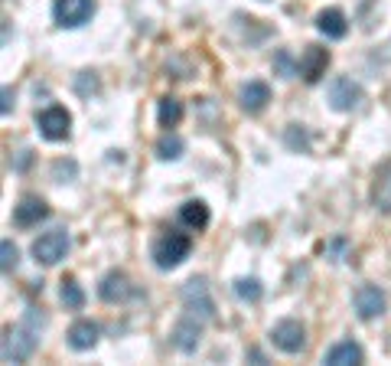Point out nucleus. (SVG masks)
<instances>
[{
  "mask_svg": "<svg viewBox=\"0 0 391 366\" xmlns=\"http://www.w3.org/2000/svg\"><path fill=\"white\" fill-rule=\"evenodd\" d=\"M359 101H362L359 82H352L349 76H336L330 82V105L336 112H352V108H359Z\"/></svg>",
  "mask_w": 391,
  "mask_h": 366,
  "instance_id": "obj_9",
  "label": "nucleus"
},
{
  "mask_svg": "<svg viewBox=\"0 0 391 366\" xmlns=\"http://www.w3.org/2000/svg\"><path fill=\"white\" fill-rule=\"evenodd\" d=\"M52 174H56V177H62V174H75V164H62L59 161V164L52 167Z\"/></svg>",
  "mask_w": 391,
  "mask_h": 366,
  "instance_id": "obj_29",
  "label": "nucleus"
},
{
  "mask_svg": "<svg viewBox=\"0 0 391 366\" xmlns=\"http://www.w3.org/2000/svg\"><path fill=\"white\" fill-rule=\"evenodd\" d=\"M326 69H330V50H323V46H306L304 56H300V76L304 82H319V79L326 76Z\"/></svg>",
  "mask_w": 391,
  "mask_h": 366,
  "instance_id": "obj_12",
  "label": "nucleus"
},
{
  "mask_svg": "<svg viewBox=\"0 0 391 366\" xmlns=\"http://www.w3.org/2000/svg\"><path fill=\"white\" fill-rule=\"evenodd\" d=\"M287 144H290L293 151H306V148H310V141H306V134L300 131V125L287 128Z\"/></svg>",
  "mask_w": 391,
  "mask_h": 366,
  "instance_id": "obj_26",
  "label": "nucleus"
},
{
  "mask_svg": "<svg viewBox=\"0 0 391 366\" xmlns=\"http://www.w3.org/2000/svg\"><path fill=\"white\" fill-rule=\"evenodd\" d=\"M199 337H202V317H196V314L186 311V317L173 327V343H176V350L193 354L196 347H199Z\"/></svg>",
  "mask_w": 391,
  "mask_h": 366,
  "instance_id": "obj_13",
  "label": "nucleus"
},
{
  "mask_svg": "<svg viewBox=\"0 0 391 366\" xmlns=\"http://www.w3.org/2000/svg\"><path fill=\"white\" fill-rule=\"evenodd\" d=\"M69 249H72L69 232L65 229H49V232H43L33 242V258H36L39 265H59L62 258L69 255Z\"/></svg>",
  "mask_w": 391,
  "mask_h": 366,
  "instance_id": "obj_3",
  "label": "nucleus"
},
{
  "mask_svg": "<svg viewBox=\"0 0 391 366\" xmlns=\"http://www.w3.org/2000/svg\"><path fill=\"white\" fill-rule=\"evenodd\" d=\"M317 30L323 33L326 39H342L349 33V20H346V13L330 7V10H319L317 13Z\"/></svg>",
  "mask_w": 391,
  "mask_h": 366,
  "instance_id": "obj_15",
  "label": "nucleus"
},
{
  "mask_svg": "<svg viewBox=\"0 0 391 366\" xmlns=\"http://www.w3.org/2000/svg\"><path fill=\"white\" fill-rule=\"evenodd\" d=\"M180 298H183V307L189 314L202 317V321H212L215 317V301H212V291H209L206 278H189L180 291Z\"/></svg>",
  "mask_w": 391,
  "mask_h": 366,
  "instance_id": "obj_4",
  "label": "nucleus"
},
{
  "mask_svg": "<svg viewBox=\"0 0 391 366\" xmlns=\"http://www.w3.org/2000/svg\"><path fill=\"white\" fill-rule=\"evenodd\" d=\"M59 298L69 311H82V307H85V291H82V285H78L75 278H62Z\"/></svg>",
  "mask_w": 391,
  "mask_h": 366,
  "instance_id": "obj_21",
  "label": "nucleus"
},
{
  "mask_svg": "<svg viewBox=\"0 0 391 366\" xmlns=\"http://www.w3.org/2000/svg\"><path fill=\"white\" fill-rule=\"evenodd\" d=\"M0 112H3V114L13 112V89H10V85H3V105H0Z\"/></svg>",
  "mask_w": 391,
  "mask_h": 366,
  "instance_id": "obj_28",
  "label": "nucleus"
},
{
  "mask_svg": "<svg viewBox=\"0 0 391 366\" xmlns=\"http://www.w3.org/2000/svg\"><path fill=\"white\" fill-rule=\"evenodd\" d=\"M180 223L189 229H206L209 226V206L202 200H186L180 206Z\"/></svg>",
  "mask_w": 391,
  "mask_h": 366,
  "instance_id": "obj_19",
  "label": "nucleus"
},
{
  "mask_svg": "<svg viewBox=\"0 0 391 366\" xmlns=\"http://www.w3.org/2000/svg\"><path fill=\"white\" fill-rule=\"evenodd\" d=\"M189 252H193V239H189L186 232H176V229L163 232V236L154 242V249H150V255H154V265L163 268V272L183 265L186 258H189Z\"/></svg>",
  "mask_w": 391,
  "mask_h": 366,
  "instance_id": "obj_2",
  "label": "nucleus"
},
{
  "mask_svg": "<svg viewBox=\"0 0 391 366\" xmlns=\"http://www.w3.org/2000/svg\"><path fill=\"white\" fill-rule=\"evenodd\" d=\"M134 294V288H131V278L124 275V272H108V275L98 281V298L105 304H121V301H127Z\"/></svg>",
  "mask_w": 391,
  "mask_h": 366,
  "instance_id": "obj_11",
  "label": "nucleus"
},
{
  "mask_svg": "<svg viewBox=\"0 0 391 366\" xmlns=\"http://www.w3.org/2000/svg\"><path fill=\"white\" fill-rule=\"evenodd\" d=\"M46 219H49V206L39 196H23L13 206V226L17 229H36Z\"/></svg>",
  "mask_w": 391,
  "mask_h": 366,
  "instance_id": "obj_10",
  "label": "nucleus"
},
{
  "mask_svg": "<svg viewBox=\"0 0 391 366\" xmlns=\"http://www.w3.org/2000/svg\"><path fill=\"white\" fill-rule=\"evenodd\" d=\"M372 203L379 213H391V161L375 170V183H372Z\"/></svg>",
  "mask_w": 391,
  "mask_h": 366,
  "instance_id": "obj_16",
  "label": "nucleus"
},
{
  "mask_svg": "<svg viewBox=\"0 0 391 366\" xmlns=\"http://www.w3.org/2000/svg\"><path fill=\"white\" fill-rule=\"evenodd\" d=\"M297 72H300V63H293L290 50H277V56H274V76L293 79Z\"/></svg>",
  "mask_w": 391,
  "mask_h": 366,
  "instance_id": "obj_24",
  "label": "nucleus"
},
{
  "mask_svg": "<svg viewBox=\"0 0 391 366\" xmlns=\"http://www.w3.org/2000/svg\"><path fill=\"white\" fill-rule=\"evenodd\" d=\"M98 334H101V327H98L95 321H75L72 327H69V347L72 350H92L98 343Z\"/></svg>",
  "mask_w": 391,
  "mask_h": 366,
  "instance_id": "obj_17",
  "label": "nucleus"
},
{
  "mask_svg": "<svg viewBox=\"0 0 391 366\" xmlns=\"http://www.w3.org/2000/svg\"><path fill=\"white\" fill-rule=\"evenodd\" d=\"M235 294H238V301L255 304V301H261L264 288H261V281H257V278H238V281H235Z\"/></svg>",
  "mask_w": 391,
  "mask_h": 366,
  "instance_id": "obj_23",
  "label": "nucleus"
},
{
  "mask_svg": "<svg viewBox=\"0 0 391 366\" xmlns=\"http://www.w3.org/2000/svg\"><path fill=\"white\" fill-rule=\"evenodd\" d=\"M238 101H242V108L248 114H261L264 108H268V101H271V85L268 82H261V79H251V82H244L242 85Z\"/></svg>",
  "mask_w": 391,
  "mask_h": 366,
  "instance_id": "obj_14",
  "label": "nucleus"
},
{
  "mask_svg": "<svg viewBox=\"0 0 391 366\" xmlns=\"http://www.w3.org/2000/svg\"><path fill=\"white\" fill-rule=\"evenodd\" d=\"M180 118H183V101L180 99H173V95H163V99L157 101V121L160 128H176L180 125Z\"/></svg>",
  "mask_w": 391,
  "mask_h": 366,
  "instance_id": "obj_20",
  "label": "nucleus"
},
{
  "mask_svg": "<svg viewBox=\"0 0 391 366\" xmlns=\"http://www.w3.org/2000/svg\"><path fill=\"white\" fill-rule=\"evenodd\" d=\"M271 340H274V347H277L281 354H300L306 347V327L300 321H293V317L277 321V324L271 327Z\"/></svg>",
  "mask_w": 391,
  "mask_h": 366,
  "instance_id": "obj_5",
  "label": "nucleus"
},
{
  "mask_svg": "<svg viewBox=\"0 0 391 366\" xmlns=\"http://www.w3.org/2000/svg\"><path fill=\"white\" fill-rule=\"evenodd\" d=\"M52 17L59 26H82L95 17V0H56Z\"/></svg>",
  "mask_w": 391,
  "mask_h": 366,
  "instance_id": "obj_7",
  "label": "nucleus"
},
{
  "mask_svg": "<svg viewBox=\"0 0 391 366\" xmlns=\"http://www.w3.org/2000/svg\"><path fill=\"white\" fill-rule=\"evenodd\" d=\"M326 363H330V366H355V363H362V347L352 343V340L332 343L330 350H326Z\"/></svg>",
  "mask_w": 391,
  "mask_h": 366,
  "instance_id": "obj_18",
  "label": "nucleus"
},
{
  "mask_svg": "<svg viewBox=\"0 0 391 366\" xmlns=\"http://www.w3.org/2000/svg\"><path fill=\"white\" fill-rule=\"evenodd\" d=\"M36 128L46 141H65L69 138V128H72V114L65 112L62 105H49L36 114Z\"/></svg>",
  "mask_w": 391,
  "mask_h": 366,
  "instance_id": "obj_6",
  "label": "nucleus"
},
{
  "mask_svg": "<svg viewBox=\"0 0 391 366\" xmlns=\"http://www.w3.org/2000/svg\"><path fill=\"white\" fill-rule=\"evenodd\" d=\"M352 304H355V314L362 321H372V317H381L385 307H388V298L379 285H362V288L352 294Z\"/></svg>",
  "mask_w": 391,
  "mask_h": 366,
  "instance_id": "obj_8",
  "label": "nucleus"
},
{
  "mask_svg": "<svg viewBox=\"0 0 391 366\" xmlns=\"http://www.w3.org/2000/svg\"><path fill=\"white\" fill-rule=\"evenodd\" d=\"M43 327H46V317L39 314L36 307H30L17 327L3 330V343H0V356H3V363H26L30 356L36 354Z\"/></svg>",
  "mask_w": 391,
  "mask_h": 366,
  "instance_id": "obj_1",
  "label": "nucleus"
},
{
  "mask_svg": "<svg viewBox=\"0 0 391 366\" xmlns=\"http://www.w3.org/2000/svg\"><path fill=\"white\" fill-rule=\"evenodd\" d=\"M0 268H3V275H10V272H17V262H20V252H17V245H13L10 239L0 242Z\"/></svg>",
  "mask_w": 391,
  "mask_h": 366,
  "instance_id": "obj_25",
  "label": "nucleus"
},
{
  "mask_svg": "<svg viewBox=\"0 0 391 366\" xmlns=\"http://www.w3.org/2000/svg\"><path fill=\"white\" fill-rule=\"evenodd\" d=\"M75 89H78V95H92V92H98L95 72H82V76L75 79Z\"/></svg>",
  "mask_w": 391,
  "mask_h": 366,
  "instance_id": "obj_27",
  "label": "nucleus"
},
{
  "mask_svg": "<svg viewBox=\"0 0 391 366\" xmlns=\"http://www.w3.org/2000/svg\"><path fill=\"white\" fill-rule=\"evenodd\" d=\"M183 151H186L183 138H180V134H173V131H167V134L157 141V157H160V161H180Z\"/></svg>",
  "mask_w": 391,
  "mask_h": 366,
  "instance_id": "obj_22",
  "label": "nucleus"
}]
</instances>
